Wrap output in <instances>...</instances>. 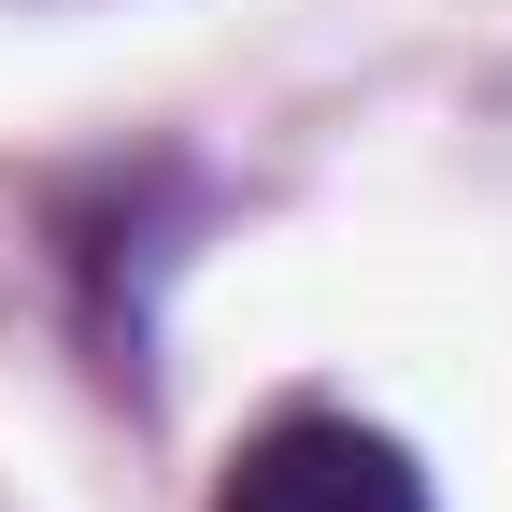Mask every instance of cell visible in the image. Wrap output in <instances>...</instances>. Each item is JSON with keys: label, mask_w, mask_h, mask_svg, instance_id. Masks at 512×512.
<instances>
[{"label": "cell", "mask_w": 512, "mask_h": 512, "mask_svg": "<svg viewBox=\"0 0 512 512\" xmlns=\"http://www.w3.org/2000/svg\"><path fill=\"white\" fill-rule=\"evenodd\" d=\"M214 512H427V470L356 413H271L228 456Z\"/></svg>", "instance_id": "cell-1"}]
</instances>
